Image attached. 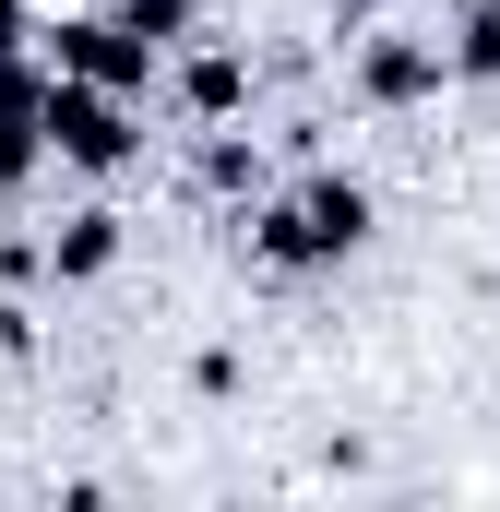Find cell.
I'll list each match as a JSON object with an SVG mask.
<instances>
[{"label":"cell","mask_w":500,"mask_h":512,"mask_svg":"<svg viewBox=\"0 0 500 512\" xmlns=\"http://www.w3.org/2000/svg\"><path fill=\"white\" fill-rule=\"evenodd\" d=\"M358 239H370V191H358V179H310L298 203H274V215H262V262H286V274L346 262Z\"/></svg>","instance_id":"6da1fadb"},{"label":"cell","mask_w":500,"mask_h":512,"mask_svg":"<svg viewBox=\"0 0 500 512\" xmlns=\"http://www.w3.org/2000/svg\"><path fill=\"white\" fill-rule=\"evenodd\" d=\"M131 143H143V131H131V96H120V84H84V72L48 84V155H72V167L108 179V167H131Z\"/></svg>","instance_id":"7a4b0ae2"},{"label":"cell","mask_w":500,"mask_h":512,"mask_svg":"<svg viewBox=\"0 0 500 512\" xmlns=\"http://www.w3.org/2000/svg\"><path fill=\"white\" fill-rule=\"evenodd\" d=\"M48 48H60V72H84V84H143V72H155V36H143V24H60V36H48Z\"/></svg>","instance_id":"3957f363"},{"label":"cell","mask_w":500,"mask_h":512,"mask_svg":"<svg viewBox=\"0 0 500 512\" xmlns=\"http://www.w3.org/2000/svg\"><path fill=\"white\" fill-rule=\"evenodd\" d=\"M358 84H370L381 108H405V96H429V84H441V48H370V72H358Z\"/></svg>","instance_id":"277c9868"},{"label":"cell","mask_w":500,"mask_h":512,"mask_svg":"<svg viewBox=\"0 0 500 512\" xmlns=\"http://www.w3.org/2000/svg\"><path fill=\"white\" fill-rule=\"evenodd\" d=\"M120 251V215H72V239H60V274H108Z\"/></svg>","instance_id":"5b68a950"},{"label":"cell","mask_w":500,"mask_h":512,"mask_svg":"<svg viewBox=\"0 0 500 512\" xmlns=\"http://www.w3.org/2000/svg\"><path fill=\"white\" fill-rule=\"evenodd\" d=\"M239 96H250V72H239V60H191V108H203V120H227Z\"/></svg>","instance_id":"8992f818"},{"label":"cell","mask_w":500,"mask_h":512,"mask_svg":"<svg viewBox=\"0 0 500 512\" xmlns=\"http://www.w3.org/2000/svg\"><path fill=\"white\" fill-rule=\"evenodd\" d=\"M0 120H48V84H36L12 48H0Z\"/></svg>","instance_id":"52a82bcc"},{"label":"cell","mask_w":500,"mask_h":512,"mask_svg":"<svg viewBox=\"0 0 500 512\" xmlns=\"http://www.w3.org/2000/svg\"><path fill=\"white\" fill-rule=\"evenodd\" d=\"M477 84H500V12H465V48H453Z\"/></svg>","instance_id":"ba28073f"},{"label":"cell","mask_w":500,"mask_h":512,"mask_svg":"<svg viewBox=\"0 0 500 512\" xmlns=\"http://www.w3.org/2000/svg\"><path fill=\"white\" fill-rule=\"evenodd\" d=\"M191 12H203V0H131V24H143V36H191Z\"/></svg>","instance_id":"9c48e42d"}]
</instances>
